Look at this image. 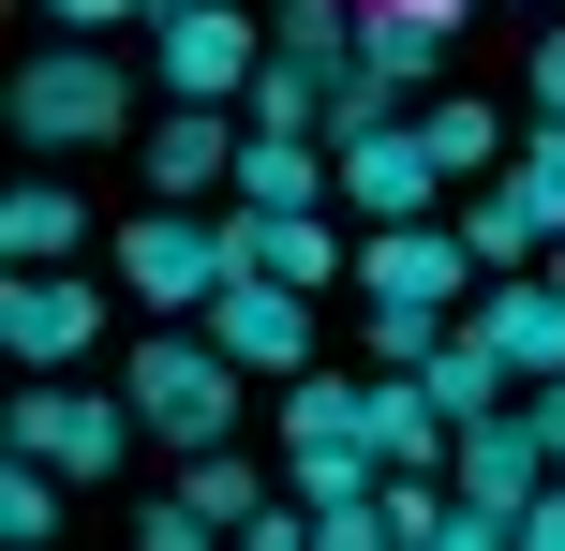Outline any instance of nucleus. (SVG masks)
Masks as SVG:
<instances>
[{
  "label": "nucleus",
  "instance_id": "1",
  "mask_svg": "<svg viewBox=\"0 0 565 551\" xmlns=\"http://www.w3.org/2000/svg\"><path fill=\"white\" fill-rule=\"evenodd\" d=\"M119 388H135V417L179 447V463L238 433V358L209 343V328H164V343H135V358H119Z\"/></svg>",
  "mask_w": 565,
  "mask_h": 551
},
{
  "label": "nucleus",
  "instance_id": "2",
  "mask_svg": "<svg viewBox=\"0 0 565 551\" xmlns=\"http://www.w3.org/2000/svg\"><path fill=\"white\" fill-rule=\"evenodd\" d=\"M0 119H15L30 149H105L119 119H135V75H119L105 45H45V60H15V89H0Z\"/></svg>",
  "mask_w": 565,
  "mask_h": 551
},
{
  "label": "nucleus",
  "instance_id": "3",
  "mask_svg": "<svg viewBox=\"0 0 565 551\" xmlns=\"http://www.w3.org/2000/svg\"><path fill=\"white\" fill-rule=\"evenodd\" d=\"M135 433H149L135 388H60V373H30L15 417H0V447H45L60 477H119V463H135Z\"/></svg>",
  "mask_w": 565,
  "mask_h": 551
},
{
  "label": "nucleus",
  "instance_id": "4",
  "mask_svg": "<svg viewBox=\"0 0 565 551\" xmlns=\"http://www.w3.org/2000/svg\"><path fill=\"white\" fill-rule=\"evenodd\" d=\"M119 284L149 298V314H194V298L238 284V224H194V209H149V224H119Z\"/></svg>",
  "mask_w": 565,
  "mask_h": 551
},
{
  "label": "nucleus",
  "instance_id": "5",
  "mask_svg": "<svg viewBox=\"0 0 565 551\" xmlns=\"http://www.w3.org/2000/svg\"><path fill=\"white\" fill-rule=\"evenodd\" d=\"M149 30H164V89L179 105H238V89L268 75V30L238 15V0H164Z\"/></svg>",
  "mask_w": 565,
  "mask_h": 551
},
{
  "label": "nucleus",
  "instance_id": "6",
  "mask_svg": "<svg viewBox=\"0 0 565 551\" xmlns=\"http://www.w3.org/2000/svg\"><path fill=\"white\" fill-rule=\"evenodd\" d=\"M0 343H15L30 373L105 358V284H75V268H15V284H0Z\"/></svg>",
  "mask_w": 565,
  "mask_h": 551
},
{
  "label": "nucleus",
  "instance_id": "7",
  "mask_svg": "<svg viewBox=\"0 0 565 551\" xmlns=\"http://www.w3.org/2000/svg\"><path fill=\"white\" fill-rule=\"evenodd\" d=\"M358 298H431V314H447V298H477V254H461V224H372L358 239Z\"/></svg>",
  "mask_w": 565,
  "mask_h": 551
},
{
  "label": "nucleus",
  "instance_id": "8",
  "mask_svg": "<svg viewBox=\"0 0 565 551\" xmlns=\"http://www.w3.org/2000/svg\"><path fill=\"white\" fill-rule=\"evenodd\" d=\"M209 343H224L238 373H298V358H312V298L268 284V268H238V284L209 298Z\"/></svg>",
  "mask_w": 565,
  "mask_h": 551
},
{
  "label": "nucleus",
  "instance_id": "9",
  "mask_svg": "<svg viewBox=\"0 0 565 551\" xmlns=\"http://www.w3.org/2000/svg\"><path fill=\"white\" fill-rule=\"evenodd\" d=\"M238 268H268V284H358V239H328V209H238Z\"/></svg>",
  "mask_w": 565,
  "mask_h": 551
},
{
  "label": "nucleus",
  "instance_id": "10",
  "mask_svg": "<svg viewBox=\"0 0 565 551\" xmlns=\"http://www.w3.org/2000/svg\"><path fill=\"white\" fill-rule=\"evenodd\" d=\"M431 179H447V165H431V135H417V119H387V135H342V194H358L372 224H417V209H431Z\"/></svg>",
  "mask_w": 565,
  "mask_h": 551
},
{
  "label": "nucleus",
  "instance_id": "11",
  "mask_svg": "<svg viewBox=\"0 0 565 551\" xmlns=\"http://www.w3.org/2000/svg\"><path fill=\"white\" fill-rule=\"evenodd\" d=\"M461 328H477V343L507 358V388H536V373H565V284H491V298H477V314H461Z\"/></svg>",
  "mask_w": 565,
  "mask_h": 551
},
{
  "label": "nucleus",
  "instance_id": "12",
  "mask_svg": "<svg viewBox=\"0 0 565 551\" xmlns=\"http://www.w3.org/2000/svg\"><path fill=\"white\" fill-rule=\"evenodd\" d=\"M209 179H238V105H179V119H149V194L194 209Z\"/></svg>",
  "mask_w": 565,
  "mask_h": 551
},
{
  "label": "nucleus",
  "instance_id": "13",
  "mask_svg": "<svg viewBox=\"0 0 565 551\" xmlns=\"http://www.w3.org/2000/svg\"><path fill=\"white\" fill-rule=\"evenodd\" d=\"M358 417H372V447H387V477H447V417H431L417 373H358Z\"/></svg>",
  "mask_w": 565,
  "mask_h": 551
},
{
  "label": "nucleus",
  "instance_id": "14",
  "mask_svg": "<svg viewBox=\"0 0 565 551\" xmlns=\"http://www.w3.org/2000/svg\"><path fill=\"white\" fill-rule=\"evenodd\" d=\"M328 165H342L328 135H238V179H224V194H238V209H312Z\"/></svg>",
  "mask_w": 565,
  "mask_h": 551
},
{
  "label": "nucleus",
  "instance_id": "15",
  "mask_svg": "<svg viewBox=\"0 0 565 551\" xmlns=\"http://www.w3.org/2000/svg\"><path fill=\"white\" fill-rule=\"evenodd\" d=\"M75 239H89V209L60 194V179H15V194H0V254H15V268H60Z\"/></svg>",
  "mask_w": 565,
  "mask_h": 551
},
{
  "label": "nucleus",
  "instance_id": "16",
  "mask_svg": "<svg viewBox=\"0 0 565 551\" xmlns=\"http://www.w3.org/2000/svg\"><path fill=\"white\" fill-rule=\"evenodd\" d=\"M417 388H431V417H447V433H461V417H491V403H507V358H491L477 328H447V343L417 358Z\"/></svg>",
  "mask_w": 565,
  "mask_h": 551
},
{
  "label": "nucleus",
  "instance_id": "17",
  "mask_svg": "<svg viewBox=\"0 0 565 551\" xmlns=\"http://www.w3.org/2000/svg\"><path fill=\"white\" fill-rule=\"evenodd\" d=\"M268 60H298V75H342V60H358V0H282V15H268Z\"/></svg>",
  "mask_w": 565,
  "mask_h": 551
},
{
  "label": "nucleus",
  "instance_id": "18",
  "mask_svg": "<svg viewBox=\"0 0 565 551\" xmlns=\"http://www.w3.org/2000/svg\"><path fill=\"white\" fill-rule=\"evenodd\" d=\"M402 119H417V135H431V165H447V179H477L491 149H507V119H491V105H461V89H417V105H402Z\"/></svg>",
  "mask_w": 565,
  "mask_h": 551
},
{
  "label": "nucleus",
  "instance_id": "19",
  "mask_svg": "<svg viewBox=\"0 0 565 551\" xmlns=\"http://www.w3.org/2000/svg\"><path fill=\"white\" fill-rule=\"evenodd\" d=\"M431 60H447V30H431V15H358V75H387L402 105L431 89Z\"/></svg>",
  "mask_w": 565,
  "mask_h": 551
},
{
  "label": "nucleus",
  "instance_id": "20",
  "mask_svg": "<svg viewBox=\"0 0 565 551\" xmlns=\"http://www.w3.org/2000/svg\"><path fill=\"white\" fill-rule=\"evenodd\" d=\"M461 254H477V268H521V254H536V209H521V179L461 194Z\"/></svg>",
  "mask_w": 565,
  "mask_h": 551
},
{
  "label": "nucleus",
  "instance_id": "21",
  "mask_svg": "<svg viewBox=\"0 0 565 551\" xmlns=\"http://www.w3.org/2000/svg\"><path fill=\"white\" fill-rule=\"evenodd\" d=\"M238 119H254V135H328V75H298V60H268V75L238 89Z\"/></svg>",
  "mask_w": 565,
  "mask_h": 551
},
{
  "label": "nucleus",
  "instance_id": "22",
  "mask_svg": "<svg viewBox=\"0 0 565 551\" xmlns=\"http://www.w3.org/2000/svg\"><path fill=\"white\" fill-rule=\"evenodd\" d=\"M179 492H194V522H209V537H238V522H254V507H268L238 447H194V477H179Z\"/></svg>",
  "mask_w": 565,
  "mask_h": 551
},
{
  "label": "nucleus",
  "instance_id": "23",
  "mask_svg": "<svg viewBox=\"0 0 565 551\" xmlns=\"http://www.w3.org/2000/svg\"><path fill=\"white\" fill-rule=\"evenodd\" d=\"M372 522L387 551H447V477H372Z\"/></svg>",
  "mask_w": 565,
  "mask_h": 551
},
{
  "label": "nucleus",
  "instance_id": "24",
  "mask_svg": "<svg viewBox=\"0 0 565 551\" xmlns=\"http://www.w3.org/2000/svg\"><path fill=\"white\" fill-rule=\"evenodd\" d=\"M0 537H60V463L45 447H15V477H0Z\"/></svg>",
  "mask_w": 565,
  "mask_h": 551
},
{
  "label": "nucleus",
  "instance_id": "25",
  "mask_svg": "<svg viewBox=\"0 0 565 551\" xmlns=\"http://www.w3.org/2000/svg\"><path fill=\"white\" fill-rule=\"evenodd\" d=\"M387 119H402V89L342 60V75H328V149H342V135H387Z\"/></svg>",
  "mask_w": 565,
  "mask_h": 551
},
{
  "label": "nucleus",
  "instance_id": "26",
  "mask_svg": "<svg viewBox=\"0 0 565 551\" xmlns=\"http://www.w3.org/2000/svg\"><path fill=\"white\" fill-rule=\"evenodd\" d=\"M521 209H536V239H565V135L521 149Z\"/></svg>",
  "mask_w": 565,
  "mask_h": 551
},
{
  "label": "nucleus",
  "instance_id": "27",
  "mask_svg": "<svg viewBox=\"0 0 565 551\" xmlns=\"http://www.w3.org/2000/svg\"><path fill=\"white\" fill-rule=\"evenodd\" d=\"M521 551H565V463L536 477V492H521Z\"/></svg>",
  "mask_w": 565,
  "mask_h": 551
},
{
  "label": "nucleus",
  "instance_id": "28",
  "mask_svg": "<svg viewBox=\"0 0 565 551\" xmlns=\"http://www.w3.org/2000/svg\"><path fill=\"white\" fill-rule=\"evenodd\" d=\"M45 15H60V30H89V45H105L119 15H164V0H45Z\"/></svg>",
  "mask_w": 565,
  "mask_h": 551
},
{
  "label": "nucleus",
  "instance_id": "29",
  "mask_svg": "<svg viewBox=\"0 0 565 551\" xmlns=\"http://www.w3.org/2000/svg\"><path fill=\"white\" fill-rule=\"evenodd\" d=\"M536 135H565V30L536 45Z\"/></svg>",
  "mask_w": 565,
  "mask_h": 551
},
{
  "label": "nucleus",
  "instance_id": "30",
  "mask_svg": "<svg viewBox=\"0 0 565 551\" xmlns=\"http://www.w3.org/2000/svg\"><path fill=\"white\" fill-rule=\"evenodd\" d=\"M358 15H431V30H461L477 0H358Z\"/></svg>",
  "mask_w": 565,
  "mask_h": 551
}]
</instances>
